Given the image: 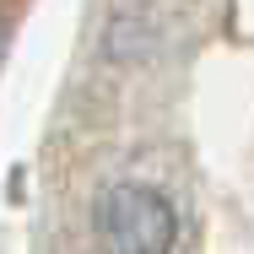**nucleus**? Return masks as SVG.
<instances>
[{"label": "nucleus", "mask_w": 254, "mask_h": 254, "mask_svg": "<svg viewBox=\"0 0 254 254\" xmlns=\"http://www.w3.org/2000/svg\"><path fill=\"white\" fill-rule=\"evenodd\" d=\"M179 238V216L146 184H114L98 200V244L108 254H168Z\"/></svg>", "instance_id": "1"}, {"label": "nucleus", "mask_w": 254, "mask_h": 254, "mask_svg": "<svg viewBox=\"0 0 254 254\" xmlns=\"http://www.w3.org/2000/svg\"><path fill=\"white\" fill-rule=\"evenodd\" d=\"M0 49H5V16H0Z\"/></svg>", "instance_id": "2"}]
</instances>
